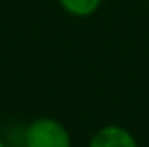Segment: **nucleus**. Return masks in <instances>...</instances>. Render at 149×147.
Instances as JSON below:
<instances>
[{"label":"nucleus","instance_id":"f257e3e1","mask_svg":"<svg viewBox=\"0 0 149 147\" xmlns=\"http://www.w3.org/2000/svg\"><path fill=\"white\" fill-rule=\"evenodd\" d=\"M25 147H72V136L61 121L38 117L25 128Z\"/></svg>","mask_w":149,"mask_h":147},{"label":"nucleus","instance_id":"f03ea898","mask_svg":"<svg viewBox=\"0 0 149 147\" xmlns=\"http://www.w3.org/2000/svg\"><path fill=\"white\" fill-rule=\"evenodd\" d=\"M89 147H138V141L125 126L106 125L93 134Z\"/></svg>","mask_w":149,"mask_h":147},{"label":"nucleus","instance_id":"7ed1b4c3","mask_svg":"<svg viewBox=\"0 0 149 147\" xmlns=\"http://www.w3.org/2000/svg\"><path fill=\"white\" fill-rule=\"evenodd\" d=\"M58 4L74 17H89L102 6V0H58Z\"/></svg>","mask_w":149,"mask_h":147},{"label":"nucleus","instance_id":"20e7f679","mask_svg":"<svg viewBox=\"0 0 149 147\" xmlns=\"http://www.w3.org/2000/svg\"><path fill=\"white\" fill-rule=\"evenodd\" d=\"M0 147H6V144H4V141H2V140H0Z\"/></svg>","mask_w":149,"mask_h":147}]
</instances>
